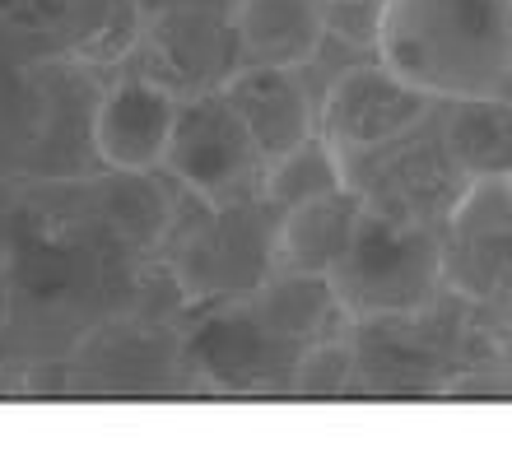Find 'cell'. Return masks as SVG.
<instances>
[{
    "label": "cell",
    "instance_id": "ac0fdd59",
    "mask_svg": "<svg viewBox=\"0 0 512 451\" xmlns=\"http://www.w3.org/2000/svg\"><path fill=\"white\" fill-rule=\"evenodd\" d=\"M336 186H345L340 154L326 145L322 135H308L298 149H289V154H280V159L266 163L256 196L270 200V205L284 214V210H294V205H303V200H312V196L336 191Z\"/></svg>",
    "mask_w": 512,
    "mask_h": 451
},
{
    "label": "cell",
    "instance_id": "ba28073f",
    "mask_svg": "<svg viewBox=\"0 0 512 451\" xmlns=\"http://www.w3.org/2000/svg\"><path fill=\"white\" fill-rule=\"evenodd\" d=\"M424 107H429V93L410 89L387 66H354L326 93L322 140L336 154H364L405 135L424 117Z\"/></svg>",
    "mask_w": 512,
    "mask_h": 451
},
{
    "label": "cell",
    "instance_id": "5bb4252c",
    "mask_svg": "<svg viewBox=\"0 0 512 451\" xmlns=\"http://www.w3.org/2000/svg\"><path fill=\"white\" fill-rule=\"evenodd\" d=\"M364 210L368 200L350 186H336L326 196H312L294 210H284L280 238H275V270H317V275H326L345 256Z\"/></svg>",
    "mask_w": 512,
    "mask_h": 451
},
{
    "label": "cell",
    "instance_id": "5b68a950",
    "mask_svg": "<svg viewBox=\"0 0 512 451\" xmlns=\"http://www.w3.org/2000/svg\"><path fill=\"white\" fill-rule=\"evenodd\" d=\"M159 168L201 205H229L256 196L266 159L224 89H201L177 103V121Z\"/></svg>",
    "mask_w": 512,
    "mask_h": 451
},
{
    "label": "cell",
    "instance_id": "7a4b0ae2",
    "mask_svg": "<svg viewBox=\"0 0 512 451\" xmlns=\"http://www.w3.org/2000/svg\"><path fill=\"white\" fill-rule=\"evenodd\" d=\"M373 42L429 98H499L512 84V0H382Z\"/></svg>",
    "mask_w": 512,
    "mask_h": 451
},
{
    "label": "cell",
    "instance_id": "ffe728a7",
    "mask_svg": "<svg viewBox=\"0 0 512 451\" xmlns=\"http://www.w3.org/2000/svg\"><path fill=\"white\" fill-rule=\"evenodd\" d=\"M135 19H149V14H168V10H205V14H229L243 5V0H126Z\"/></svg>",
    "mask_w": 512,
    "mask_h": 451
},
{
    "label": "cell",
    "instance_id": "e0dca14e",
    "mask_svg": "<svg viewBox=\"0 0 512 451\" xmlns=\"http://www.w3.org/2000/svg\"><path fill=\"white\" fill-rule=\"evenodd\" d=\"M447 121V154L466 177L512 173V103L503 98H457Z\"/></svg>",
    "mask_w": 512,
    "mask_h": 451
},
{
    "label": "cell",
    "instance_id": "9a60e30c",
    "mask_svg": "<svg viewBox=\"0 0 512 451\" xmlns=\"http://www.w3.org/2000/svg\"><path fill=\"white\" fill-rule=\"evenodd\" d=\"M28 33L0 28V154L28 173V159L38 149L42 117H47V56L24 52Z\"/></svg>",
    "mask_w": 512,
    "mask_h": 451
},
{
    "label": "cell",
    "instance_id": "4fadbf2b",
    "mask_svg": "<svg viewBox=\"0 0 512 451\" xmlns=\"http://www.w3.org/2000/svg\"><path fill=\"white\" fill-rule=\"evenodd\" d=\"M243 66H308L326 38L322 0H243L233 10Z\"/></svg>",
    "mask_w": 512,
    "mask_h": 451
},
{
    "label": "cell",
    "instance_id": "44dd1931",
    "mask_svg": "<svg viewBox=\"0 0 512 451\" xmlns=\"http://www.w3.org/2000/svg\"><path fill=\"white\" fill-rule=\"evenodd\" d=\"M508 191H512V173H508Z\"/></svg>",
    "mask_w": 512,
    "mask_h": 451
},
{
    "label": "cell",
    "instance_id": "6da1fadb",
    "mask_svg": "<svg viewBox=\"0 0 512 451\" xmlns=\"http://www.w3.org/2000/svg\"><path fill=\"white\" fill-rule=\"evenodd\" d=\"M28 196L0 233V340L33 354H75L135 298V266L122 238L80 214L56 182Z\"/></svg>",
    "mask_w": 512,
    "mask_h": 451
},
{
    "label": "cell",
    "instance_id": "2e32d148",
    "mask_svg": "<svg viewBox=\"0 0 512 451\" xmlns=\"http://www.w3.org/2000/svg\"><path fill=\"white\" fill-rule=\"evenodd\" d=\"M247 307L275 335L294 340V345H312V340H322L326 321L336 312V298H331V279L317 270H270L266 284L247 293Z\"/></svg>",
    "mask_w": 512,
    "mask_h": 451
},
{
    "label": "cell",
    "instance_id": "277c9868",
    "mask_svg": "<svg viewBox=\"0 0 512 451\" xmlns=\"http://www.w3.org/2000/svg\"><path fill=\"white\" fill-rule=\"evenodd\" d=\"M280 210L261 196L229 205H205V219L191 233H177L168 270L187 303H229L247 298L275 270Z\"/></svg>",
    "mask_w": 512,
    "mask_h": 451
},
{
    "label": "cell",
    "instance_id": "9c48e42d",
    "mask_svg": "<svg viewBox=\"0 0 512 451\" xmlns=\"http://www.w3.org/2000/svg\"><path fill=\"white\" fill-rule=\"evenodd\" d=\"M177 103L182 98L168 84L149 80L140 70L112 80L94 103V159L103 168L154 173L173 135Z\"/></svg>",
    "mask_w": 512,
    "mask_h": 451
},
{
    "label": "cell",
    "instance_id": "3957f363",
    "mask_svg": "<svg viewBox=\"0 0 512 451\" xmlns=\"http://www.w3.org/2000/svg\"><path fill=\"white\" fill-rule=\"evenodd\" d=\"M340 312L359 321L401 317L433 298L443 279V242L419 224H396L387 214L364 210L350 247L326 270Z\"/></svg>",
    "mask_w": 512,
    "mask_h": 451
},
{
    "label": "cell",
    "instance_id": "52a82bcc",
    "mask_svg": "<svg viewBox=\"0 0 512 451\" xmlns=\"http://www.w3.org/2000/svg\"><path fill=\"white\" fill-rule=\"evenodd\" d=\"M135 52L149 56V66L140 75L168 84L177 98L201 89H224V80L243 66L233 19L205 10H168L140 19Z\"/></svg>",
    "mask_w": 512,
    "mask_h": 451
},
{
    "label": "cell",
    "instance_id": "30bf717a",
    "mask_svg": "<svg viewBox=\"0 0 512 451\" xmlns=\"http://www.w3.org/2000/svg\"><path fill=\"white\" fill-rule=\"evenodd\" d=\"M182 368V340L163 326H126L122 317L98 326L75 349V391H103V396H145L168 391Z\"/></svg>",
    "mask_w": 512,
    "mask_h": 451
},
{
    "label": "cell",
    "instance_id": "7c38bea8",
    "mask_svg": "<svg viewBox=\"0 0 512 451\" xmlns=\"http://www.w3.org/2000/svg\"><path fill=\"white\" fill-rule=\"evenodd\" d=\"M224 98L247 121L261 159H280L312 135V103L294 70L284 66H238L224 80Z\"/></svg>",
    "mask_w": 512,
    "mask_h": 451
},
{
    "label": "cell",
    "instance_id": "8992f818",
    "mask_svg": "<svg viewBox=\"0 0 512 451\" xmlns=\"http://www.w3.org/2000/svg\"><path fill=\"white\" fill-rule=\"evenodd\" d=\"M303 345L284 340L256 317L247 298H229L215 312H205L182 335V368L191 382L224 391V396H261V391H289L294 363Z\"/></svg>",
    "mask_w": 512,
    "mask_h": 451
},
{
    "label": "cell",
    "instance_id": "8fae6325",
    "mask_svg": "<svg viewBox=\"0 0 512 451\" xmlns=\"http://www.w3.org/2000/svg\"><path fill=\"white\" fill-rule=\"evenodd\" d=\"M61 191L80 214H89L98 228L122 238L131 252H154L173 233V200L149 173L108 168V177H61Z\"/></svg>",
    "mask_w": 512,
    "mask_h": 451
},
{
    "label": "cell",
    "instance_id": "d6986e66",
    "mask_svg": "<svg viewBox=\"0 0 512 451\" xmlns=\"http://www.w3.org/2000/svg\"><path fill=\"white\" fill-rule=\"evenodd\" d=\"M350 372H354V349L340 345V340H312L303 345L294 363V377H289V391L298 396H340L350 386Z\"/></svg>",
    "mask_w": 512,
    "mask_h": 451
}]
</instances>
